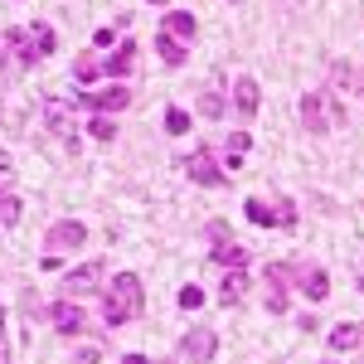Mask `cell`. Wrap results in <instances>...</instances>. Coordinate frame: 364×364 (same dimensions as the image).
<instances>
[{
  "instance_id": "6da1fadb",
  "label": "cell",
  "mask_w": 364,
  "mask_h": 364,
  "mask_svg": "<svg viewBox=\"0 0 364 364\" xmlns=\"http://www.w3.org/2000/svg\"><path fill=\"white\" fill-rule=\"evenodd\" d=\"M141 306H146V287H141L136 272H117L107 282V326H127L136 321Z\"/></svg>"
},
{
  "instance_id": "7a4b0ae2",
  "label": "cell",
  "mask_w": 364,
  "mask_h": 364,
  "mask_svg": "<svg viewBox=\"0 0 364 364\" xmlns=\"http://www.w3.org/2000/svg\"><path fill=\"white\" fill-rule=\"evenodd\" d=\"M340 122H345V112H340L336 97H326V92H306V97H301V127H306L311 136H326Z\"/></svg>"
},
{
  "instance_id": "3957f363",
  "label": "cell",
  "mask_w": 364,
  "mask_h": 364,
  "mask_svg": "<svg viewBox=\"0 0 364 364\" xmlns=\"http://www.w3.org/2000/svg\"><path fill=\"white\" fill-rule=\"evenodd\" d=\"M39 63V49L29 39V29H0V68H34Z\"/></svg>"
},
{
  "instance_id": "277c9868",
  "label": "cell",
  "mask_w": 364,
  "mask_h": 364,
  "mask_svg": "<svg viewBox=\"0 0 364 364\" xmlns=\"http://www.w3.org/2000/svg\"><path fill=\"white\" fill-rule=\"evenodd\" d=\"M204 233H209V262H214V267H224V272L228 267H248V248H238V243L228 238L224 219H214Z\"/></svg>"
},
{
  "instance_id": "5b68a950",
  "label": "cell",
  "mask_w": 364,
  "mask_h": 364,
  "mask_svg": "<svg viewBox=\"0 0 364 364\" xmlns=\"http://www.w3.org/2000/svg\"><path fill=\"white\" fill-rule=\"evenodd\" d=\"M287 272H291V287H296L306 301H326V296H331L326 267H316V262H287Z\"/></svg>"
},
{
  "instance_id": "8992f818",
  "label": "cell",
  "mask_w": 364,
  "mask_h": 364,
  "mask_svg": "<svg viewBox=\"0 0 364 364\" xmlns=\"http://www.w3.org/2000/svg\"><path fill=\"white\" fill-rule=\"evenodd\" d=\"M44 122H49V132H54L63 146H78V112H73L68 102H58V97H44Z\"/></svg>"
},
{
  "instance_id": "52a82bcc",
  "label": "cell",
  "mask_w": 364,
  "mask_h": 364,
  "mask_svg": "<svg viewBox=\"0 0 364 364\" xmlns=\"http://www.w3.org/2000/svg\"><path fill=\"white\" fill-rule=\"evenodd\" d=\"M102 272H107L102 262H78L73 272H63V296H68V301H83L87 291L102 287Z\"/></svg>"
},
{
  "instance_id": "ba28073f",
  "label": "cell",
  "mask_w": 364,
  "mask_h": 364,
  "mask_svg": "<svg viewBox=\"0 0 364 364\" xmlns=\"http://www.w3.org/2000/svg\"><path fill=\"white\" fill-rule=\"evenodd\" d=\"M78 107L83 112H102V117H112L122 112V107H132V87H102V92H78Z\"/></svg>"
},
{
  "instance_id": "9c48e42d",
  "label": "cell",
  "mask_w": 364,
  "mask_h": 364,
  "mask_svg": "<svg viewBox=\"0 0 364 364\" xmlns=\"http://www.w3.org/2000/svg\"><path fill=\"white\" fill-rule=\"evenodd\" d=\"M185 175H190L195 185H204V190H219V185H224V170H219V161H214L209 146H195V156L185 161Z\"/></svg>"
},
{
  "instance_id": "30bf717a",
  "label": "cell",
  "mask_w": 364,
  "mask_h": 364,
  "mask_svg": "<svg viewBox=\"0 0 364 364\" xmlns=\"http://www.w3.org/2000/svg\"><path fill=\"white\" fill-rule=\"evenodd\" d=\"M214 350H219V336L209 326H195V331H185V340H180V360H190V364H209Z\"/></svg>"
},
{
  "instance_id": "8fae6325",
  "label": "cell",
  "mask_w": 364,
  "mask_h": 364,
  "mask_svg": "<svg viewBox=\"0 0 364 364\" xmlns=\"http://www.w3.org/2000/svg\"><path fill=\"white\" fill-rule=\"evenodd\" d=\"M87 243V224L83 219H58L54 228H49V238H44V248L49 252H73Z\"/></svg>"
},
{
  "instance_id": "7c38bea8",
  "label": "cell",
  "mask_w": 364,
  "mask_h": 364,
  "mask_svg": "<svg viewBox=\"0 0 364 364\" xmlns=\"http://www.w3.org/2000/svg\"><path fill=\"white\" fill-rule=\"evenodd\" d=\"M287 287H291V272H287V262H267V296H262V306L282 316L287 311Z\"/></svg>"
},
{
  "instance_id": "4fadbf2b",
  "label": "cell",
  "mask_w": 364,
  "mask_h": 364,
  "mask_svg": "<svg viewBox=\"0 0 364 364\" xmlns=\"http://www.w3.org/2000/svg\"><path fill=\"white\" fill-rule=\"evenodd\" d=\"M132 68H136V39H117L112 54L102 58V73L107 78H132Z\"/></svg>"
},
{
  "instance_id": "5bb4252c",
  "label": "cell",
  "mask_w": 364,
  "mask_h": 364,
  "mask_svg": "<svg viewBox=\"0 0 364 364\" xmlns=\"http://www.w3.org/2000/svg\"><path fill=\"white\" fill-rule=\"evenodd\" d=\"M49 321H54V331H58V336H83V331H87V316H83L78 306H73L68 296H63L58 306H49Z\"/></svg>"
},
{
  "instance_id": "9a60e30c",
  "label": "cell",
  "mask_w": 364,
  "mask_h": 364,
  "mask_svg": "<svg viewBox=\"0 0 364 364\" xmlns=\"http://www.w3.org/2000/svg\"><path fill=\"white\" fill-rule=\"evenodd\" d=\"M257 102H262V92H257V78H233V112L243 117H257Z\"/></svg>"
},
{
  "instance_id": "2e32d148",
  "label": "cell",
  "mask_w": 364,
  "mask_h": 364,
  "mask_svg": "<svg viewBox=\"0 0 364 364\" xmlns=\"http://www.w3.org/2000/svg\"><path fill=\"white\" fill-rule=\"evenodd\" d=\"M161 34H170V39H195L199 34V20L190 15V10H166V20H161Z\"/></svg>"
},
{
  "instance_id": "e0dca14e",
  "label": "cell",
  "mask_w": 364,
  "mask_h": 364,
  "mask_svg": "<svg viewBox=\"0 0 364 364\" xmlns=\"http://www.w3.org/2000/svg\"><path fill=\"white\" fill-rule=\"evenodd\" d=\"M243 296H248V272H243V267H228L224 282H219V301L233 311L238 301H243Z\"/></svg>"
},
{
  "instance_id": "ac0fdd59",
  "label": "cell",
  "mask_w": 364,
  "mask_h": 364,
  "mask_svg": "<svg viewBox=\"0 0 364 364\" xmlns=\"http://www.w3.org/2000/svg\"><path fill=\"white\" fill-rule=\"evenodd\" d=\"M248 146H252L248 132H228V141H224V166L238 170V166H243V156H248Z\"/></svg>"
},
{
  "instance_id": "d6986e66",
  "label": "cell",
  "mask_w": 364,
  "mask_h": 364,
  "mask_svg": "<svg viewBox=\"0 0 364 364\" xmlns=\"http://www.w3.org/2000/svg\"><path fill=\"white\" fill-rule=\"evenodd\" d=\"M102 78V63H97V54H78L73 58V83L87 87V83H97Z\"/></svg>"
},
{
  "instance_id": "ffe728a7",
  "label": "cell",
  "mask_w": 364,
  "mask_h": 364,
  "mask_svg": "<svg viewBox=\"0 0 364 364\" xmlns=\"http://www.w3.org/2000/svg\"><path fill=\"white\" fill-rule=\"evenodd\" d=\"M156 54L166 58V68H180V63L190 58V49H185L180 39H170V34H156Z\"/></svg>"
},
{
  "instance_id": "44dd1931",
  "label": "cell",
  "mask_w": 364,
  "mask_h": 364,
  "mask_svg": "<svg viewBox=\"0 0 364 364\" xmlns=\"http://www.w3.org/2000/svg\"><path fill=\"white\" fill-rule=\"evenodd\" d=\"M272 228H282V233H291V228H296V204H291V195L272 199Z\"/></svg>"
},
{
  "instance_id": "7402d4cb",
  "label": "cell",
  "mask_w": 364,
  "mask_h": 364,
  "mask_svg": "<svg viewBox=\"0 0 364 364\" xmlns=\"http://www.w3.org/2000/svg\"><path fill=\"white\" fill-rule=\"evenodd\" d=\"M199 117H209V122H219V117H228V102L219 87H204L199 92Z\"/></svg>"
},
{
  "instance_id": "603a6c76",
  "label": "cell",
  "mask_w": 364,
  "mask_h": 364,
  "mask_svg": "<svg viewBox=\"0 0 364 364\" xmlns=\"http://www.w3.org/2000/svg\"><path fill=\"white\" fill-rule=\"evenodd\" d=\"M331 83L336 87H355L364 97V68H350V63H331Z\"/></svg>"
},
{
  "instance_id": "cb8c5ba5",
  "label": "cell",
  "mask_w": 364,
  "mask_h": 364,
  "mask_svg": "<svg viewBox=\"0 0 364 364\" xmlns=\"http://www.w3.org/2000/svg\"><path fill=\"white\" fill-rule=\"evenodd\" d=\"M360 326H336V331H331V350H336V355H350V350H360Z\"/></svg>"
},
{
  "instance_id": "d4e9b609",
  "label": "cell",
  "mask_w": 364,
  "mask_h": 364,
  "mask_svg": "<svg viewBox=\"0 0 364 364\" xmlns=\"http://www.w3.org/2000/svg\"><path fill=\"white\" fill-rule=\"evenodd\" d=\"M29 39H34V49H39V58H49V54L58 49L54 25H44V20H34V25H29Z\"/></svg>"
},
{
  "instance_id": "484cf974",
  "label": "cell",
  "mask_w": 364,
  "mask_h": 364,
  "mask_svg": "<svg viewBox=\"0 0 364 364\" xmlns=\"http://www.w3.org/2000/svg\"><path fill=\"white\" fill-rule=\"evenodd\" d=\"M15 224H20V195L0 190V228H15Z\"/></svg>"
},
{
  "instance_id": "4316f807",
  "label": "cell",
  "mask_w": 364,
  "mask_h": 364,
  "mask_svg": "<svg viewBox=\"0 0 364 364\" xmlns=\"http://www.w3.org/2000/svg\"><path fill=\"white\" fill-rule=\"evenodd\" d=\"M87 136H92V141H117V122H112V117H102V112H92Z\"/></svg>"
},
{
  "instance_id": "83f0119b",
  "label": "cell",
  "mask_w": 364,
  "mask_h": 364,
  "mask_svg": "<svg viewBox=\"0 0 364 364\" xmlns=\"http://www.w3.org/2000/svg\"><path fill=\"white\" fill-rule=\"evenodd\" d=\"M166 132L170 136H185L190 132V112L185 107H166Z\"/></svg>"
},
{
  "instance_id": "f1b7e54d",
  "label": "cell",
  "mask_w": 364,
  "mask_h": 364,
  "mask_svg": "<svg viewBox=\"0 0 364 364\" xmlns=\"http://www.w3.org/2000/svg\"><path fill=\"white\" fill-rule=\"evenodd\" d=\"M204 306V291L199 287H180V311H199Z\"/></svg>"
},
{
  "instance_id": "f546056e",
  "label": "cell",
  "mask_w": 364,
  "mask_h": 364,
  "mask_svg": "<svg viewBox=\"0 0 364 364\" xmlns=\"http://www.w3.org/2000/svg\"><path fill=\"white\" fill-rule=\"evenodd\" d=\"M97 360H102V345H97V340H87L83 350L73 355V364H97Z\"/></svg>"
},
{
  "instance_id": "4dcf8cb0",
  "label": "cell",
  "mask_w": 364,
  "mask_h": 364,
  "mask_svg": "<svg viewBox=\"0 0 364 364\" xmlns=\"http://www.w3.org/2000/svg\"><path fill=\"white\" fill-rule=\"evenodd\" d=\"M112 44H117L112 29H97V34H92V49H112Z\"/></svg>"
},
{
  "instance_id": "1f68e13d",
  "label": "cell",
  "mask_w": 364,
  "mask_h": 364,
  "mask_svg": "<svg viewBox=\"0 0 364 364\" xmlns=\"http://www.w3.org/2000/svg\"><path fill=\"white\" fill-rule=\"evenodd\" d=\"M0 364H10V340H5V316H0Z\"/></svg>"
},
{
  "instance_id": "d6a6232c",
  "label": "cell",
  "mask_w": 364,
  "mask_h": 364,
  "mask_svg": "<svg viewBox=\"0 0 364 364\" xmlns=\"http://www.w3.org/2000/svg\"><path fill=\"white\" fill-rule=\"evenodd\" d=\"M39 272H58V252H44L39 257Z\"/></svg>"
},
{
  "instance_id": "836d02e7",
  "label": "cell",
  "mask_w": 364,
  "mask_h": 364,
  "mask_svg": "<svg viewBox=\"0 0 364 364\" xmlns=\"http://www.w3.org/2000/svg\"><path fill=\"white\" fill-rule=\"evenodd\" d=\"M122 364H151V360H146V355H127Z\"/></svg>"
},
{
  "instance_id": "e575fe53",
  "label": "cell",
  "mask_w": 364,
  "mask_h": 364,
  "mask_svg": "<svg viewBox=\"0 0 364 364\" xmlns=\"http://www.w3.org/2000/svg\"><path fill=\"white\" fill-rule=\"evenodd\" d=\"M5 170H10V161H5V151H0V175H5Z\"/></svg>"
},
{
  "instance_id": "d590c367",
  "label": "cell",
  "mask_w": 364,
  "mask_h": 364,
  "mask_svg": "<svg viewBox=\"0 0 364 364\" xmlns=\"http://www.w3.org/2000/svg\"><path fill=\"white\" fill-rule=\"evenodd\" d=\"M146 5H166V0H146Z\"/></svg>"
},
{
  "instance_id": "8d00e7d4",
  "label": "cell",
  "mask_w": 364,
  "mask_h": 364,
  "mask_svg": "<svg viewBox=\"0 0 364 364\" xmlns=\"http://www.w3.org/2000/svg\"><path fill=\"white\" fill-rule=\"evenodd\" d=\"M360 291H364V272H360Z\"/></svg>"
},
{
  "instance_id": "74e56055",
  "label": "cell",
  "mask_w": 364,
  "mask_h": 364,
  "mask_svg": "<svg viewBox=\"0 0 364 364\" xmlns=\"http://www.w3.org/2000/svg\"><path fill=\"white\" fill-rule=\"evenodd\" d=\"M360 336H364V326H360Z\"/></svg>"
},
{
  "instance_id": "f35d334b",
  "label": "cell",
  "mask_w": 364,
  "mask_h": 364,
  "mask_svg": "<svg viewBox=\"0 0 364 364\" xmlns=\"http://www.w3.org/2000/svg\"><path fill=\"white\" fill-rule=\"evenodd\" d=\"M161 364H170V360H161Z\"/></svg>"
},
{
  "instance_id": "ab89813d",
  "label": "cell",
  "mask_w": 364,
  "mask_h": 364,
  "mask_svg": "<svg viewBox=\"0 0 364 364\" xmlns=\"http://www.w3.org/2000/svg\"><path fill=\"white\" fill-rule=\"evenodd\" d=\"M0 117H5V112H0Z\"/></svg>"
}]
</instances>
